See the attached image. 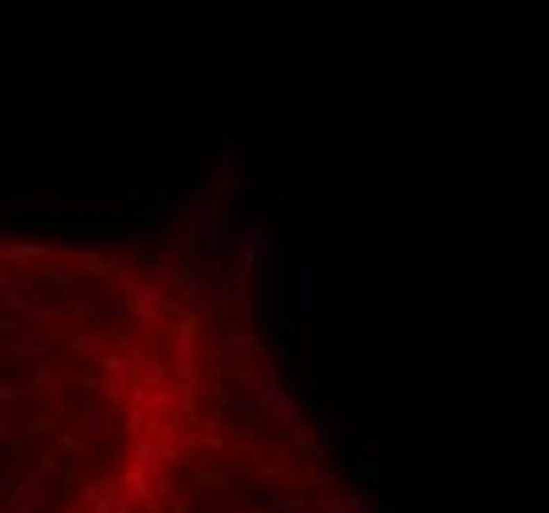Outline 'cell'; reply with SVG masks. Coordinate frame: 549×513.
Wrapping results in <instances>:
<instances>
[{"instance_id":"obj_44","label":"cell","mask_w":549,"mask_h":513,"mask_svg":"<svg viewBox=\"0 0 549 513\" xmlns=\"http://www.w3.org/2000/svg\"><path fill=\"white\" fill-rule=\"evenodd\" d=\"M249 352H253L257 359H265V336H261V332H249Z\"/></svg>"},{"instance_id":"obj_35","label":"cell","mask_w":549,"mask_h":513,"mask_svg":"<svg viewBox=\"0 0 549 513\" xmlns=\"http://www.w3.org/2000/svg\"><path fill=\"white\" fill-rule=\"evenodd\" d=\"M269 434H273V423H269V418H253V427H249V439H253V442H265Z\"/></svg>"},{"instance_id":"obj_4","label":"cell","mask_w":549,"mask_h":513,"mask_svg":"<svg viewBox=\"0 0 549 513\" xmlns=\"http://www.w3.org/2000/svg\"><path fill=\"white\" fill-rule=\"evenodd\" d=\"M265 371H269V383L261 387V418H269L273 427L289 430V434H301V430H305V411H301V403H296L293 395L285 391L281 367L265 364Z\"/></svg>"},{"instance_id":"obj_17","label":"cell","mask_w":549,"mask_h":513,"mask_svg":"<svg viewBox=\"0 0 549 513\" xmlns=\"http://www.w3.org/2000/svg\"><path fill=\"white\" fill-rule=\"evenodd\" d=\"M95 312H99V316H107V320H131L134 316V300H131V296H122V293L95 296Z\"/></svg>"},{"instance_id":"obj_30","label":"cell","mask_w":549,"mask_h":513,"mask_svg":"<svg viewBox=\"0 0 549 513\" xmlns=\"http://www.w3.org/2000/svg\"><path fill=\"white\" fill-rule=\"evenodd\" d=\"M178 293H182V304H190V300H198V296H206V272H190V281H186Z\"/></svg>"},{"instance_id":"obj_20","label":"cell","mask_w":549,"mask_h":513,"mask_svg":"<svg viewBox=\"0 0 549 513\" xmlns=\"http://www.w3.org/2000/svg\"><path fill=\"white\" fill-rule=\"evenodd\" d=\"M296 332H301V320L289 312V308H277V336H281V355L293 359L296 352Z\"/></svg>"},{"instance_id":"obj_2","label":"cell","mask_w":549,"mask_h":513,"mask_svg":"<svg viewBox=\"0 0 549 513\" xmlns=\"http://www.w3.org/2000/svg\"><path fill=\"white\" fill-rule=\"evenodd\" d=\"M289 312L296 320H308L320 312V261L317 253L293 249L289 256Z\"/></svg>"},{"instance_id":"obj_18","label":"cell","mask_w":549,"mask_h":513,"mask_svg":"<svg viewBox=\"0 0 549 513\" xmlns=\"http://www.w3.org/2000/svg\"><path fill=\"white\" fill-rule=\"evenodd\" d=\"M107 501V489L99 486V482H83V486L72 489V510L75 513H91L95 505H103Z\"/></svg>"},{"instance_id":"obj_7","label":"cell","mask_w":549,"mask_h":513,"mask_svg":"<svg viewBox=\"0 0 549 513\" xmlns=\"http://www.w3.org/2000/svg\"><path fill=\"white\" fill-rule=\"evenodd\" d=\"M186 281H190V265H186L174 249H162V253L154 256V265H150V284H159V288H182Z\"/></svg>"},{"instance_id":"obj_46","label":"cell","mask_w":549,"mask_h":513,"mask_svg":"<svg viewBox=\"0 0 549 513\" xmlns=\"http://www.w3.org/2000/svg\"><path fill=\"white\" fill-rule=\"evenodd\" d=\"M143 513H162V505H159V501H147V505H143Z\"/></svg>"},{"instance_id":"obj_43","label":"cell","mask_w":549,"mask_h":513,"mask_svg":"<svg viewBox=\"0 0 549 513\" xmlns=\"http://www.w3.org/2000/svg\"><path fill=\"white\" fill-rule=\"evenodd\" d=\"M159 466H166V470H170V466H178V450H174L170 442H162V450H159Z\"/></svg>"},{"instance_id":"obj_14","label":"cell","mask_w":549,"mask_h":513,"mask_svg":"<svg viewBox=\"0 0 549 513\" xmlns=\"http://www.w3.org/2000/svg\"><path fill=\"white\" fill-rule=\"evenodd\" d=\"M170 348H174V364H194L198 359V324L182 320L170 336Z\"/></svg>"},{"instance_id":"obj_16","label":"cell","mask_w":549,"mask_h":513,"mask_svg":"<svg viewBox=\"0 0 549 513\" xmlns=\"http://www.w3.org/2000/svg\"><path fill=\"white\" fill-rule=\"evenodd\" d=\"M67 348L75 355H91V359H103L111 352V340L103 332H79V336H67Z\"/></svg>"},{"instance_id":"obj_6","label":"cell","mask_w":549,"mask_h":513,"mask_svg":"<svg viewBox=\"0 0 549 513\" xmlns=\"http://www.w3.org/2000/svg\"><path fill=\"white\" fill-rule=\"evenodd\" d=\"M72 430H75L83 442H91V446H103V442L115 439V423H111V411H107V407H83V411H75Z\"/></svg>"},{"instance_id":"obj_25","label":"cell","mask_w":549,"mask_h":513,"mask_svg":"<svg viewBox=\"0 0 549 513\" xmlns=\"http://www.w3.org/2000/svg\"><path fill=\"white\" fill-rule=\"evenodd\" d=\"M159 170H162L159 174L162 186H186V182H190V162H186V158H166Z\"/></svg>"},{"instance_id":"obj_3","label":"cell","mask_w":549,"mask_h":513,"mask_svg":"<svg viewBox=\"0 0 549 513\" xmlns=\"http://www.w3.org/2000/svg\"><path fill=\"white\" fill-rule=\"evenodd\" d=\"M67 194H4L0 197V221H36V225H56L67 213Z\"/></svg>"},{"instance_id":"obj_32","label":"cell","mask_w":549,"mask_h":513,"mask_svg":"<svg viewBox=\"0 0 549 513\" xmlns=\"http://www.w3.org/2000/svg\"><path fill=\"white\" fill-rule=\"evenodd\" d=\"M99 371H103V375H122V371H127V355L122 352H107L103 359H99Z\"/></svg>"},{"instance_id":"obj_9","label":"cell","mask_w":549,"mask_h":513,"mask_svg":"<svg viewBox=\"0 0 549 513\" xmlns=\"http://www.w3.org/2000/svg\"><path fill=\"white\" fill-rule=\"evenodd\" d=\"M221 308H230V293H225V288L206 293V296H198V300H190V304H182V320H190V324H206V320L218 316Z\"/></svg>"},{"instance_id":"obj_11","label":"cell","mask_w":549,"mask_h":513,"mask_svg":"<svg viewBox=\"0 0 549 513\" xmlns=\"http://www.w3.org/2000/svg\"><path fill=\"white\" fill-rule=\"evenodd\" d=\"M28 328L32 332H40V340H63V312L60 308H48V304H40V308H32L28 312Z\"/></svg>"},{"instance_id":"obj_31","label":"cell","mask_w":549,"mask_h":513,"mask_svg":"<svg viewBox=\"0 0 549 513\" xmlns=\"http://www.w3.org/2000/svg\"><path fill=\"white\" fill-rule=\"evenodd\" d=\"M301 501H305V494L296 486H281V494H277V513H296Z\"/></svg>"},{"instance_id":"obj_37","label":"cell","mask_w":549,"mask_h":513,"mask_svg":"<svg viewBox=\"0 0 549 513\" xmlns=\"http://www.w3.org/2000/svg\"><path fill=\"white\" fill-rule=\"evenodd\" d=\"M312 486H317V489H324V494H332V489H336V474H332V470H317Z\"/></svg>"},{"instance_id":"obj_5","label":"cell","mask_w":549,"mask_h":513,"mask_svg":"<svg viewBox=\"0 0 549 513\" xmlns=\"http://www.w3.org/2000/svg\"><path fill=\"white\" fill-rule=\"evenodd\" d=\"M0 300L16 312H32L44 304V272L36 269H0Z\"/></svg>"},{"instance_id":"obj_12","label":"cell","mask_w":549,"mask_h":513,"mask_svg":"<svg viewBox=\"0 0 549 513\" xmlns=\"http://www.w3.org/2000/svg\"><path fill=\"white\" fill-rule=\"evenodd\" d=\"M63 383H67V367L63 364H36L32 379H28V387L36 395H60Z\"/></svg>"},{"instance_id":"obj_19","label":"cell","mask_w":549,"mask_h":513,"mask_svg":"<svg viewBox=\"0 0 549 513\" xmlns=\"http://www.w3.org/2000/svg\"><path fill=\"white\" fill-rule=\"evenodd\" d=\"M336 434H340V423L328 415V407H320V411H317V423H312V442H317V454L328 450L332 442H336Z\"/></svg>"},{"instance_id":"obj_13","label":"cell","mask_w":549,"mask_h":513,"mask_svg":"<svg viewBox=\"0 0 549 513\" xmlns=\"http://www.w3.org/2000/svg\"><path fill=\"white\" fill-rule=\"evenodd\" d=\"M317 505H320V513H372V501L364 498V489H348V494H324Z\"/></svg>"},{"instance_id":"obj_21","label":"cell","mask_w":549,"mask_h":513,"mask_svg":"<svg viewBox=\"0 0 549 513\" xmlns=\"http://www.w3.org/2000/svg\"><path fill=\"white\" fill-rule=\"evenodd\" d=\"M91 450H95V446H91V442H83L72 427H67V430L60 434V439H56V454L72 458V462H83V458H91Z\"/></svg>"},{"instance_id":"obj_8","label":"cell","mask_w":549,"mask_h":513,"mask_svg":"<svg viewBox=\"0 0 549 513\" xmlns=\"http://www.w3.org/2000/svg\"><path fill=\"white\" fill-rule=\"evenodd\" d=\"M245 348H249V332H241V336L214 332V340L206 343V359H209V364H237Z\"/></svg>"},{"instance_id":"obj_27","label":"cell","mask_w":549,"mask_h":513,"mask_svg":"<svg viewBox=\"0 0 549 513\" xmlns=\"http://www.w3.org/2000/svg\"><path fill=\"white\" fill-rule=\"evenodd\" d=\"M4 359H44V348L32 340H4Z\"/></svg>"},{"instance_id":"obj_15","label":"cell","mask_w":549,"mask_h":513,"mask_svg":"<svg viewBox=\"0 0 549 513\" xmlns=\"http://www.w3.org/2000/svg\"><path fill=\"white\" fill-rule=\"evenodd\" d=\"M131 328L138 332L143 340H159L162 332H166V312H159V308H134Z\"/></svg>"},{"instance_id":"obj_47","label":"cell","mask_w":549,"mask_h":513,"mask_svg":"<svg viewBox=\"0 0 549 513\" xmlns=\"http://www.w3.org/2000/svg\"><path fill=\"white\" fill-rule=\"evenodd\" d=\"M379 513H395V505H383V510H379Z\"/></svg>"},{"instance_id":"obj_36","label":"cell","mask_w":549,"mask_h":513,"mask_svg":"<svg viewBox=\"0 0 549 513\" xmlns=\"http://www.w3.org/2000/svg\"><path fill=\"white\" fill-rule=\"evenodd\" d=\"M218 332H230V336H241V332H249L241 324V316H221L218 320Z\"/></svg>"},{"instance_id":"obj_41","label":"cell","mask_w":549,"mask_h":513,"mask_svg":"<svg viewBox=\"0 0 549 513\" xmlns=\"http://www.w3.org/2000/svg\"><path fill=\"white\" fill-rule=\"evenodd\" d=\"M0 442H13V411H0Z\"/></svg>"},{"instance_id":"obj_22","label":"cell","mask_w":549,"mask_h":513,"mask_svg":"<svg viewBox=\"0 0 549 513\" xmlns=\"http://www.w3.org/2000/svg\"><path fill=\"white\" fill-rule=\"evenodd\" d=\"M159 450H162V442L154 439V434H143V439L131 446V466H138V470L159 466Z\"/></svg>"},{"instance_id":"obj_39","label":"cell","mask_w":549,"mask_h":513,"mask_svg":"<svg viewBox=\"0 0 549 513\" xmlns=\"http://www.w3.org/2000/svg\"><path fill=\"white\" fill-rule=\"evenodd\" d=\"M233 150H241L237 135H233V131H221V158H233Z\"/></svg>"},{"instance_id":"obj_1","label":"cell","mask_w":549,"mask_h":513,"mask_svg":"<svg viewBox=\"0 0 549 513\" xmlns=\"http://www.w3.org/2000/svg\"><path fill=\"white\" fill-rule=\"evenodd\" d=\"M230 253L237 256V269H233L230 284H253L257 281V261L265 253H277V237L269 229V218L257 213L245 229L230 233Z\"/></svg>"},{"instance_id":"obj_10","label":"cell","mask_w":549,"mask_h":513,"mask_svg":"<svg viewBox=\"0 0 549 513\" xmlns=\"http://www.w3.org/2000/svg\"><path fill=\"white\" fill-rule=\"evenodd\" d=\"M0 256H4V269H13V261H16V269H24L28 261H44V265H48V245H40V241H4L0 245Z\"/></svg>"},{"instance_id":"obj_38","label":"cell","mask_w":549,"mask_h":513,"mask_svg":"<svg viewBox=\"0 0 549 513\" xmlns=\"http://www.w3.org/2000/svg\"><path fill=\"white\" fill-rule=\"evenodd\" d=\"M122 427H127V430H143V427H147V415H143L138 407H131V411H127V418H122Z\"/></svg>"},{"instance_id":"obj_29","label":"cell","mask_w":549,"mask_h":513,"mask_svg":"<svg viewBox=\"0 0 549 513\" xmlns=\"http://www.w3.org/2000/svg\"><path fill=\"white\" fill-rule=\"evenodd\" d=\"M79 269H83V277H103V281H107L111 272H115V261H107L103 253H91L79 261Z\"/></svg>"},{"instance_id":"obj_42","label":"cell","mask_w":549,"mask_h":513,"mask_svg":"<svg viewBox=\"0 0 549 513\" xmlns=\"http://www.w3.org/2000/svg\"><path fill=\"white\" fill-rule=\"evenodd\" d=\"M289 446H293V454H305V450H317V442L308 439L305 430H301V434H293V442H289Z\"/></svg>"},{"instance_id":"obj_26","label":"cell","mask_w":549,"mask_h":513,"mask_svg":"<svg viewBox=\"0 0 549 513\" xmlns=\"http://www.w3.org/2000/svg\"><path fill=\"white\" fill-rule=\"evenodd\" d=\"M122 482L131 486V494H134V498H138V501H143V505H147V501H154V486H150L147 470H138V466H131V470L122 474Z\"/></svg>"},{"instance_id":"obj_40","label":"cell","mask_w":549,"mask_h":513,"mask_svg":"<svg viewBox=\"0 0 549 513\" xmlns=\"http://www.w3.org/2000/svg\"><path fill=\"white\" fill-rule=\"evenodd\" d=\"M154 439H162V442H178V434H182V430L174 427V423H154Z\"/></svg>"},{"instance_id":"obj_23","label":"cell","mask_w":549,"mask_h":513,"mask_svg":"<svg viewBox=\"0 0 549 513\" xmlns=\"http://www.w3.org/2000/svg\"><path fill=\"white\" fill-rule=\"evenodd\" d=\"M154 209V190H122V213L127 218H143Z\"/></svg>"},{"instance_id":"obj_33","label":"cell","mask_w":549,"mask_h":513,"mask_svg":"<svg viewBox=\"0 0 549 513\" xmlns=\"http://www.w3.org/2000/svg\"><path fill=\"white\" fill-rule=\"evenodd\" d=\"M20 399H24V387H20V383H0V407H4V411L20 407Z\"/></svg>"},{"instance_id":"obj_34","label":"cell","mask_w":549,"mask_h":513,"mask_svg":"<svg viewBox=\"0 0 549 513\" xmlns=\"http://www.w3.org/2000/svg\"><path fill=\"white\" fill-rule=\"evenodd\" d=\"M154 494H159V498H174V494H178V478H174V474H162L159 482H154Z\"/></svg>"},{"instance_id":"obj_45","label":"cell","mask_w":549,"mask_h":513,"mask_svg":"<svg viewBox=\"0 0 549 513\" xmlns=\"http://www.w3.org/2000/svg\"><path fill=\"white\" fill-rule=\"evenodd\" d=\"M122 458H127V446H122V442H111L107 462H111V466H122Z\"/></svg>"},{"instance_id":"obj_28","label":"cell","mask_w":549,"mask_h":513,"mask_svg":"<svg viewBox=\"0 0 549 513\" xmlns=\"http://www.w3.org/2000/svg\"><path fill=\"white\" fill-rule=\"evenodd\" d=\"M178 391V415L182 418H198V383H182Z\"/></svg>"},{"instance_id":"obj_24","label":"cell","mask_w":549,"mask_h":513,"mask_svg":"<svg viewBox=\"0 0 549 513\" xmlns=\"http://www.w3.org/2000/svg\"><path fill=\"white\" fill-rule=\"evenodd\" d=\"M115 277H119V293H122V296H131V300L143 293V288H147L143 272L134 269V265H127V261H119V265H115Z\"/></svg>"}]
</instances>
